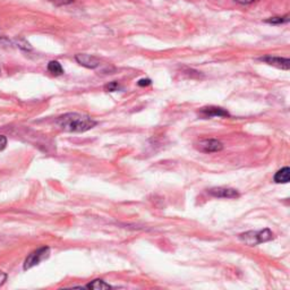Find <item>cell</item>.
Here are the masks:
<instances>
[{"instance_id":"obj_1","label":"cell","mask_w":290,"mask_h":290,"mask_svg":"<svg viewBox=\"0 0 290 290\" xmlns=\"http://www.w3.org/2000/svg\"><path fill=\"white\" fill-rule=\"evenodd\" d=\"M56 124L65 132L69 133H84L92 130L96 127L97 121L93 120L90 116L77 114V113H68L59 116Z\"/></svg>"},{"instance_id":"obj_2","label":"cell","mask_w":290,"mask_h":290,"mask_svg":"<svg viewBox=\"0 0 290 290\" xmlns=\"http://www.w3.org/2000/svg\"><path fill=\"white\" fill-rule=\"evenodd\" d=\"M273 238H275V236H273V232L270 229H263L259 231H247L239 235V239L246 245H249V246H255V245L266 243L269 241H272Z\"/></svg>"},{"instance_id":"obj_3","label":"cell","mask_w":290,"mask_h":290,"mask_svg":"<svg viewBox=\"0 0 290 290\" xmlns=\"http://www.w3.org/2000/svg\"><path fill=\"white\" fill-rule=\"evenodd\" d=\"M49 256H50V248L48 246L38 248L26 258L24 262V270L32 269L33 266L40 264L42 261L47 260Z\"/></svg>"},{"instance_id":"obj_4","label":"cell","mask_w":290,"mask_h":290,"mask_svg":"<svg viewBox=\"0 0 290 290\" xmlns=\"http://www.w3.org/2000/svg\"><path fill=\"white\" fill-rule=\"evenodd\" d=\"M198 151L203 153H213V152H220L224 150V144L220 141L214 138H209V139H202L196 145H195Z\"/></svg>"},{"instance_id":"obj_5","label":"cell","mask_w":290,"mask_h":290,"mask_svg":"<svg viewBox=\"0 0 290 290\" xmlns=\"http://www.w3.org/2000/svg\"><path fill=\"white\" fill-rule=\"evenodd\" d=\"M198 115L203 119L213 118V117H230V114L226 109L215 107V105H208V107L201 108Z\"/></svg>"},{"instance_id":"obj_6","label":"cell","mask_w":290,"mask_h":290,"mask_svg":"<svg viewBox=\"0 0 290 290\" xmlns=\"http://www.w3.org/2000/svg\"><path fill=\"white\" fill-rule=\"evenodd\" d=\"M208 193L213 197L218 198H238L241 194L235 188L230 187H213L210 188Z\"/></svg>"},{"instance_id":"obj_7","label":"cell","mask_w":290,"mask_h":290,"mask_svg":"<svg viewBox=\"0 0 290 290\" xmlns=\"http://www.w3.org/2000/svg\"><path fill=\"white\" fill-rule=\"evenodd\" d=\"M259 59L267 65H271L283 70H289L290 68V60L288 58L277 57V56H264V57H261Z\"/></svg>"},{"instance_id":"obj_8","label":"cell","mask_w":290,"mask_h":290,"mask_svg":"<svg viewBox=\"0 0 290 290\" xmlns=\"http://www.w3.org/2000/svg\"><path fill=\"white\" fill-rule=\"evenodd\" d=\"M75 59L81 66L86 67V68H90V69H96L97 67L100 66V60L91 55L77 53L75 56Z\"/></svg>"},{"instance_id":"obj_9","label":"cell","mask_w":290,"mask_h":290,"mask_svg":"<svg viewBox=\"0 0 290 290\" xmlns=\"http://www.w3.org/2000/svg\"><path fill=\"white\" fill-rule=\"evenodd\" d=\"M290 180V168L289 167H283L279 171L276 172L273 177V182L277 184H287Z\"/></svg>"},{"instance_id":"obj_10","label":"cell","mask_w":290,"mask_h":290,"mask_svg":"<svg viewBox=\"0 0 290 290\" xmlns=\"http://www.w3.org/2000/svg\"><path fill=\"white\" fill-rule=\"evenodd\" d=\"M85 288L86 289H93V290H103V289H110L113 287H111L109 283L101 280V279H97V280H94L88 284H86Z\"/></svg>"},{"instance_id":"obj_11","label":"cell","mask_w":290,"mask_h":290,"mask_svg":"<svg viewBox=\"0 0 290 290\" xmlns=\"http://www.w3.org/2000/svg\"><path fill=\"white\" fill-rule=\"evenodd\" d=\"M48 70H49V72H51V74L55 75V76H59V75L64 74L63 66H61L59 61H57V60L50 61V63L48 64Z\"/></svg>"},{"instance_id":"obj_12","label":"cell","mask_w":290,"mask_h":290,"mask_svg":"<svg viewBox=\"0 0 290 290\" xmlns=\"http://www.w3.org/2000/svg\"><path fill=\"white\" fill-rule=\"evenodd\" d=\"M289 22V15L282 16V17H271L269 20H265V23L269 24H283Z\"/></svg>"},{"instance_id":"obj_13","label":"cell","mask_w":290,"mask_h":290,"mask_svg":"<svg viewBox=\"0 0 290 290\" xmlns=\"http://www.w3.org/2000/svg\"><path fill=\"white\" fill-rule=\"evenodd\" d=\"M119 84L117 82H111L109 83V84H107L104 86L105 88V91H108V92H116V91H118L119 90Z\"/></svg>"},{"instance_id":"obj_14","label":"cell","mask_w":290,"mask_h":290,"mask_svg":"<svg viewBox=\"0 0 290 290\" xmlns=\"http://www.w3.org/2000/svg\"><path fill=\"white\" fill-rule=\"evenodd\" d=\"M49 2L56 5V6H66V5L71 4L74 0H49Z\"/></svg>"},{"instance_id":"obj_15","label":"cell","mask_w":290,"mask_h":290,"mask_svg":"<svg viewBox=\"0 0 290 290\" xmlns=\"http://www.w3.org/2000/svg\"><path fill=\"white\" fill-rule=\"evenodd\" d=\"M7 147V138L6 136L0 135V151H4Z\"/></svg>"},{"instance_id":"obj_16","label":"cell","mask_w":290,"mask_h":290,"mask_svg":"<svg viewBox=\"0 0 290 290\" xmlns=\"http://www.w3.org/2000/svg\"><path fill=\"white\" fill-rule=\"evenodd\" d=\"M151 80L150 79H142V80H139L138 82H137V84L139 85V86H149L150 84H151Z\"/></svg>"},{"instance_id":"obj_17","label":"cell","mask_w":290,"mask_h":290,"mask_svg":"<svg viewBox=\"0 0 290 290\" xmlns=\"http://www.w3.org/2000/svg\"><path fill=\"white\" fill-rule=\"evenodd\" d=\"M7 280V275L3 271H0V287L4 286V283Z\"/></svg>"},{"instance_id":"obj_18","label":"cell","mask_w":290,"mask_h":290,"mask_svg":"<svg viewBox=\"0 0 290 290\" xmlns=\"http://www.w3.org/2000/svg\"><path fill=\"white\" fill-rule=\"evenodd\" d=\"M235 2L238 4H242V5H249L255 2H259V0H235Z\"/></svg>"},{"instance_id":"obj_19","label":"cell","mask_w":290,"mask_h":290,"mask_svg":"<svg viewBox=\"0 0 290 290\" xmlns=\"http://www.w3.org/2000/svg\"><path fill=\"white\" fill-rule=\"evenodd\" d=\"M0 74H2V71H0Z\"/></svg>"}]
</instances>
